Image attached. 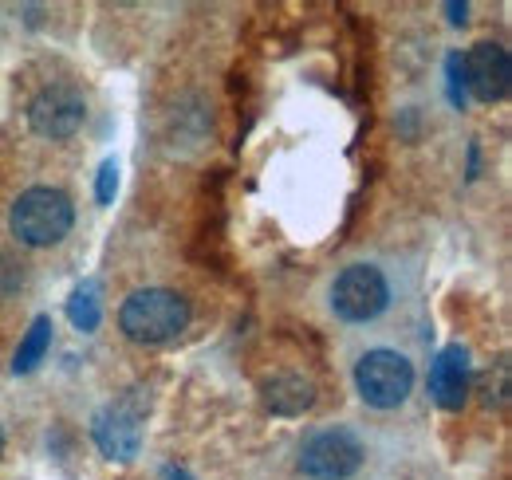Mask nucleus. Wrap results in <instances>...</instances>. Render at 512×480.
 Masks as SVG:
<instances>
[{"mask_svg": "<svg viewBox=\"0 0 512 480\" xmlns=\"http://www.w3.org/2000/svg\"><path fill=\"white\" fill-rule=\"evenodd\" d=\"M186 323H190V303L170 288H142L119 311V327L127 331V339L146 343V347L178 339Z\"/></svg>", "mask_w": 512, "mask_h": 480, "instance_id": "1", "label": "nucleus"}, {"mask_svg": "<svg viewBox=\"0 0 512 480\" xmlns=\"http://www.w3.org/2000/svg\"><path fill=\"white\" fill-rule=\"evenodd\" d=\"M12 233L20 244L28 248H48V244H60L71 233V221H75V209H71V197L52 189V185H32L16 197L12 205Z\"/></svg>", "mask_w": 512, "mask_h": 480, "instance_id": "2", "label": "nucleus"}, {"mask_svg": "<svg viewBox=\"0 0 512 480\" xmlns=\"http://www.w3.org/2000/svg\"><path fill=\"white\" fill-rule=\"evenodd\" d=\"M355 386H359V398L375 410H398L410 390H414V366L406 355L398 351H367L359 366H355Z\"/></svg>", "mask_w": 512, "mask_h": 480, "instance_id": "3", "label": "nucleus"}, {"mask_svg": "<svg viewBox=\"0 0 512 480\" xmlns=\"http://www.w3.org/2000/svg\"><path fill=\"white\" fill-rule=\"evenodd\" d=\"M390 307V284L375 264H351L331 284V311L347 323H371Z\"/></svg>", "mask_w": 512, "mask_h": 480, "instance_id": "4", "label": "nucleus"}, {"mask_svg": "<svg viewBox=\"0 0 512 480\" xmlns=\"http://www.w3.org/2000/svg\"><path fill=\"white\" fill-rule=\"evenodd\" d=\"M363 465V441L351 429H320L300 449V473L312 480H347Z\"/></svg>", "mask_w": 512, "mask_h": 480, "instance_id": "5", "label": "nucleus"}, {"mask_svg": "<svg viewBox=\"0 0 512 480\" xmlns=\"http://www.w3.org/2000/svg\"><path fill=\"white\" fill-rule=\"evenodd\" d=\"M83 119H87V103H83V95H79L75 87H67V83L44 87V91L28 103V126H32L40 138H52V142L71 138V134L83 126Z\"/></svg>", "mask_w": 512, "mask_h": 480, "instance_id": "6", "label": "nucleus"}, {"mask_svg": "<svg viewBox=\"0 0 512 480\" xmlns=\"http://www.w3.org/2000/svg\"><path fill=\"white\" fill-rule=\"evenodd\" d=\"M461 75H465V87L473 91V99L481 103H501L509 95L512 83V63L509 52L501 44H477L465 60H461Z\"/></svg>", "mask_w": 512, "mask_h": 480, "instance_id": "7", "label": "nucleus"}, {"mask_svg": "<svg viewBox=\"0 0 512 480\" xmlns=\"http://www.w3.org/2000/svg\"><path fill=\"white\" fill-rule=\"evenodd\" d=\"M430 398L449 414L469 402V355L461 343H449L438 351V359L430 366Z\"/></svg>", "mask_w": 512, "mask_h": 480, "instance_id": "8", "label": "nucleus"}, {"mask_svg": "<svg viewBox=\"0 0 512 480\" xmlns=\"http://www.w3.org/2000/svg\"><path fill=\"white\" fill-rule=\"evenodd\" d=\"M138 414L130 410V406H107V410H99V418H95V445L111 457V461H130V457H138V445H142V425H138Z\"/></svg>", "mask_w": 512, "mask_h": 480, "instance_id": "9", "label": "nucleus"}, {"mask_svg": "<svg viewBox=\"0 0 512 480\" xmlns=\"http://www.w3.org/2000/svg\"><path fill=\"white\" fill-rule=\"evenodd\" d=\"M260 394H264V406L284 418H296V414L312 410V402H316V386L300 374H276L260 386Z\"/></svg>", "mask_w": 512, "mask_h": 480, "instance_id": "10", "label": "nucleus"}, {"mask_svg": "<svg viewBox=\"0 0 512 480\" xmlns=\"http://www.w3.org/2000/svg\"><path fill=\"white\" fill-rule=\"evenodd\" d=\"M48 347H52V319H48V315H40V319H32L28 335L20 339V351H16V359H12V370H16V374L36 370L40 359L48 355Z\"/></svg>", "mask_w": 512, "mask_h": 480, "instance_id": "11", "label": "nucleus"}, {"mask_svg": "<svg viewBox=\"0 0 512 480\" xmlns=\"http://www.w3.org/2000/svg\"><path fill=\"white\" fill-rule=\"evenodd\" d=\"M99 315H103V303H99V284L87 280L75 288V296L67 303V319L79 327V331H95L99 327Z\"/></svg>", "mask_w": 512, "mask_h": 480, "instance_id": "12", "label": "nucleus"}, {"mask_svg": "<svg viewBox=\"0 0 512 480\" xmlns=\"http://www.w3.org/2000/svg\"><path fill=\"white\" fill-rule=\"evenodd\" d=\"M115 189H119V166H115V162H103L99 185H95V197H99L103 205H111V201H115Z\"/></svg>", "mask_w": 512, "mask_h": 480, "instance_id": "13", "label": "nucleus"}, {"mask_svg": "<svg viewBox=\"0 0 512 480\" xmlns=\"http://www.w3.org/2000/svg\"><path fill=\"white\" fill-rule=\"evenodd\" d=\"M446 71H449V99H453V107H465V75H461V56H449Z\"/></svg>", "mask_w": 512, "mask_h": 480, "instance_id": "14", "label": "nucleus"}, {"mask_svg": "<svg viewBox=\"0 0 512 480\" xmlns=\"http://www.w3.org/2000/svg\"><path fill=\"white\" fill-rule=\"evenodd\" d=\"M446 12L453 24H465V12H469V8H465V4H446Z\"/></svg>", "mask_w": 512, "mask_h": 480, "instance_id": "15", "label": "nucleus"}, {"mask_svg": "<svg viewBox=\"0 0 512 480\" xmlns=\"http://www.w3.org/2000/svg\"><path fill=\"white\" fill-rule=\"evenodd\" d=\"M166 477H170V480H190V477H186V473H182V469H170Z\"/></svg>", "mask_w": 512, "mask_h": 480, "instance_id": "16", "label": "nucleus"}, {"mask_svg": "<svg viewBox=\"0 0 512 480\" xmlns=\"http://www.w3.org/2000/svg\"><path fill=\"white\" fill-rule=\"evenodd\" d=\"M0 453H4V429H0Z\"/></svg>", "mask_w": 512, "mask_h": 480, "instance_id": "17", "label": "nucleus"}]
</instances>
